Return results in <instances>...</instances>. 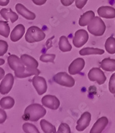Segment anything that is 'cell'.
<instances>
[{
  "label": "cell",
  "instance_id": "31",
  "mask_svg": "<svg viewBox=\"0 0 115 133\" xmlns=\"http://www.w3.org/2000/svg\"><path fill=\"white\" fill-rule=\"evenodd\" d=\"M109 91L112 94H115V73L111 75L109 83Z\"/></svg>",
  "mask_w": 115,
  "mask_h": 133
},
{
  "label": "cell",
  "instance_id": "8",
  "mask_svg": "<svg viewBox=\"0 0 115 133\" xmlns=\"http://www.w3.org/2000/svg\"><path fill=\"white\" fill-rule=\"evenodd\" d=\"M89 40L88 33L84 29H79L75 33L73 39V43L75 47L79 48L81 47L87 42Z\"/></svg>",
  "mask_w": 115,
  "mask_h": 133
},
{
  "label": "cell",
  "instance_id": "18",
  "mask_svg": "<svg viewBox=\"0 0 115 133\" xmlns=\"http://www.w3.org/2000/svg\"><path fill=\"white\" fill-rule=\"evenodd\" d=\"M20 58L25 66H28L30 68L37 69L38 66H39L37 61L34 59L33 57H32L31 56L29 55L23 54L21 55Z\"/></svg>",
  "mask_w": 115,
  "mask_h": 133
},
{
  "label": "cell",
  "instance_id": "3",
  "mask_svg": "<svg viewBox=\"0 0 115 133\" xmlns=\"http://www.w3.org/2000/svg\"><path fill=\"white\" fill-rule=\"evenodd\" d=\"M25 40L29 43L39 42L45 38V34L42 29L37 26H31L27 29L25 34Z\"/></svg>",
  "mask_w": 115,
  "mask_h": 133
},
{
  "label": "cell",
  "instance_id": "12",
  "mask_svg": "<svg viewBox=\"0 0 115 133\" xmlns=\"http://www.w3.org/2000/svg\"><path fill=\"white\" fill-rule=\"evenodd\" d=\"M91 121V115L89 112H85L77 121L76 129L79 132L83 131L89 126Z\"/></svg>",
  "mask_w": 115,
  "mask_h": 133
},
{
  "label": "cell",
  "instance_id": "11",
  "mask_svg": "<svg viewBox=\"0 0 115 133\" xmlns=\"http://www.w3.org/2000/svg\"><path fill=\"white\" fill-rule=\"evenodd\" d=\"M85 65V61L83 59L77 58V59H75L69 66V73L72 75L78 74L83 69Z\"/></svg>",
  "mask_w": 115,
  "mask_h": 133
},
{
  "label": "cell",
  "instance_id": "36",
  "mask_svg": "<svg viewBox=\"0 0 115 133\" xmlns=\"http://www.w3.org/2000/svg\"><path fill=\"white\" fill-rule=\"evenodd\" d=\"M47 0H32V2H33L34 4L37 5H42L46 3Z\"/></svg>",
  "mask_w": 115,
  "mask_h": 133
},
{
  "label": "cell",
  "instance_id": "26",
  "mask_svg": "<svg viewBox=\"0 0 115 133\" xmlns=\"http://www.w3.org/2000/svg\"><path fill=\"white\" fill-rule=\"evenodd\" d=\"M10 33V27L8 22L0 21V35L8 38Z\"/></svg>",
  "mask_w": 115,
  "mask_h": 133
},
{
  "label": "cell",
  "instance_id": "21",
  "mask_svg": "<svg viewBox=\"0 0 115 133\" xmlns=\"http://www.w3.org/2000/svg\"><path fill=\"white\" fill-rule=\"evenodd\" d=\"M105 53V51L103 49L98 48H92V47H85L79 51L80 55H103Z\"/></svg>",
  "mask_w": 115,
  "mask_h": 133
},
{
  "label": "cell",
  "instance_id": "39",
  "mask_svg": "<svg viewBox=\"0 0 115 133\" xmlns=\"http://www.w3.org/2000/svg\"><path fill=\"white\" fill-rule=\"evenodd\" d=\"M5 63V60L3 59H0V66Z\"/></svg>",
  "mask_w": 115,
  "mask_h": 133
},
{
  "label": "cell",
  "instance_id": "15",
  "mask_svg": "<svg viewBox=\"0 0 115 133\" xmlns=\"http://www.w3.org/2000/svg\"><path fill=\"white\" fill-rule=\"evenodd\" d=\"M98 15L105 19L115 18V9L111 6H101L97 10Z\"/></svg>",
  "mask_w": 115,
  "mask_h": 133
},
{
  "label": "cell",
  "instance_id": "14",
  "mask_svg": "<svg viewBox=\"0 0 115 133\" xmlns=\"http://www.w3.org/2000/svg\"><path fill=\"white\" fill-rule=\"evenodd\" d=\"M15 9L17 14L23 16L24 18L28 20H34L36 17V15L33 12H32L29 9H27L21 3H17L15 5Z\"/></svg>",
  "mask_w": 115,
  "mask_h": 133
},
{
  "label": "cell",
  "instance_id": "6",
  "mask_svg": "<svg viewBox=\"0 0 115 133\" xmlns=\"http://www.w3.org/2000/svg\"><path fill=\"white\" fill-rule=\"evenodd\" d=\"M88 77L91 81H96L98 85H103L106 80L105 73L100 68L91 69L88 73Z\"/></svg>",
  "mask_w": 115,
  "mask_h": 133
},
{
  "label": "cell",
  "instance_id": "38",
  "mask_svg": "<svg viewBox=\"0 0 115 133\" xmlns=\"http://www.w3.org/2000/svg\"><path fill=\"white\" fill-rule=\"evenodd\" d=\"M4 77H5V71L3 70V69L0 67V80H2Z\"/></svg>",
  "mask_w": 115,
  "mask_h": 133
},
{
  "label": "cell",
  "instance_id": "10",
  "mask_svg": "<svg viewBox=\"0 0 115 133\" xmlns=\"http://www.w3.org/2000/svg\"><path fill=\"white\" fill-rule=\"evenodd\" d=\"M41 103L43 106L52 110H57L60 107L59 100L55 96L50 95H45L41 99Z\"/></svg>",
  "mask_w": 115,
  "mask_h": 133
},
{
  "label": "cell",
  "instance_id": "13",
  "mask_svg": "<svg viewBox=\"0 0 115 133\" xmlns=\"http://www.w3.org/2000/svg\"><path fill=\"white\" fill-rule=\"evenodd\" d=\"M109 124V120L106 116H103L98 118L93 127H92L91 130H90V133H100L104 130L106 126Z\"/></svg>",
  "mask_w": 115,
  "mask_h": 133
},
{
  "label": "cell",
  "instance_id": "34",
  "mask_svg": "<svg viewBox=\"0 0 115 133\" xmlns=\"http://www.w3.org/2000/svg\"><path fill=\"white\" fill-rule=\"evenodd\" d=\"M7 119V114L3 109H0V124H3Z\"/></svg>",
  "mask_w": 115,
  "mask_h": 133
},
{
  "label": "cell",
  "instance_id": "29",
  "mask_svg": "<svg viewBox=\"0 0 115 133\" xmlns=\"http://www.w3.org/2000/svg\"><path fill=\"white\" fill-rule=\"evenodd\" d=\"M55 59V54H43L40 57V61L43 63H53Z\"/></svg>",
  "mask_w": 115,
  "mask_h": 133
},
{
  "label": "cell",
  "instance_id": "37",
  "mask_svg": "<svg viewBox=\"0 0 115 133\" xmlns=\"http://www.w3.org/2000/svg\"><path fill=\"white\" fill-rule=\"evenodd\" d=\"M9 0H0V5L1 6H6L9 4Z\"/></svg>",
  "mask_w": 115,
  "mask_h": 133
},
{
  "label": "cell",
  "instance_id": "5",
  "mask_svg": "<svg viewBox=\"0 0 115 133\" xmlns=\"http://www.w3.org/2000/svg\"><path fill=\"white\" fill-rule=\"evenodd\" d=\"M53 80L59 85L67 87H73L75 84V79L65 72L58 73L54 76Z\"/></svg>",
  "mask_w": 115,
  "mask_h": 133
},
{
  "label": "cell",
  "instance_id": "30",
  "mask_svg": "<svg viewBox=\"0 0 115 133\" xmlns=\"http://www.w3.org/2000/svg\"><path fill=\"white\" fill-rule=\"evenodd\" d=\"M8 49V44L6 41L0 39V57L3 56Z\"/></svg>",
  "mask_w": 115,
  "mask_h": 133
},
{
  "label": "cell",
  "instance_id": "35",
  "mask_svg": "<svg viewBox=\"0 0 115 133\" xmlns=\"http://www.w3.org/2000/svg\"><path fill=\"white\" fill-rule=\"evenodd\" d=\"M75 0H61V2L64 6H69L74 3Z\"/></svg>",
  "mask_w": 115,
  "mask_h": 133
},
{
  "label": "cell",
  "instance_id": "17",
  "mask_svg": "<svg viewBox=\"0 0 115 133\" xmlns=\"http://www.w3.org/2000/svg\"><path fill=\"white\" fill-rule=\"evenodd\" d=\"M0 14L5 20H10L11 23H14L19 19L18 15L13 11L11 8H3L0 10Z\"/></svg>",
  "mask_w": 115,
  "mask_h": 133
},
{
  "label": "cell",
  "instance_id": "20",
  "mask_svg": "<svg viewBox=\"0 0 115 133\" xmlns=\"http://www.w3.org/2000/svg\"><path fill=\"white\" fill-rule=\"evenodd\" d=\"M100 67L104 71L109 72L115 71V59L111 58L104 59L100 63Z\"/></svg>",
  "mask_w": 115,
  "mask_h": 133
},
{
  "label": "cell",
  "instance_id": "9",
  "mask_svg": "<svg viewBox=\"0 0 115 133\" xmlns=\"http://www.w3.org/2000/svg\"><path fill=\"white\" fill-rule=\"evenodd\" d=\"M14 83V77L11 73H8L3 77L2 83H0V93L6 95L11 90Z\"/></svg>",
  "mask_w": 115,
  "mask_h": 133
},
{
  "label": "cell",
  "instance_id": "33",
  "mask_svg": "<svg viewBox=\"0 0 115 133\" xmlns=\"http://www.w3.org/2000/svg\"><path fill=\"white\" fill-rule=\"evenodd\" d=\"M88 0H75L76 7L79 9H83L87 3Z\"/></svg>",
  "mask_w": 115,
  "mask_h": 133
},
{
  "label": "cell",
  "instance_id": "27",
  "mask_svg": "<svg viewBox=\"0 0 115 133\" xmlns=\"http://www.w3.org/2000/svg\"><path fill=\"white\" fill-rule=\"evenodd\" d=\"M41 73L40 71L37 69L30 68L28 66H25V69L21 77V79L26 78V77H30L31 75H39Z\"/></svg>",
  "mask_w": 115,
  "mask_h": 133
},
{
  "label": "cell",
  "instance_id": "23",
  "mask_svg": "<svg viewBox=\"0 0 115 133\" xmlns=\"http://www.w3.org/2000/svg\"><path fill=\"white\" fill-rule=\"evenodd\" d=\"M40 125H41V129L45 133H55L57 132L55 127L51 124L50 123H49L46 120H41Z\"/></svg>",
  "mask_w": 115,
  "mask_h": 133
},
{
  "label": "cell",
  "instance_id": "16",
  "mask_svg": "<svg viewBox=\"0 0 115 133\" xmlns=\"http://www.w3.org/2000/svg\"><path fill=\"white\" fill-rule=\"evenodd\" d=\"M25 32V29L23 25L19 24L14 27L10 34V39L13 42H17L23 37Z\"/></svg>",
  "mask_w": 115,
  "mask_h": 133
},
{
  "label": "cell",
  "instance_id": "4",
  "mask_svg": "<svg viewBox=\"0 0 115 133\" xmlns=\"http://www.w3.org/2000/svg\"><path fill=\"white\" fill-rule=\"evenodd\" d=\"M8 63L10 68L15 72V77L21 79V75L25 69V66L21 58H19L15 55H11L8 58Z\"/></svg>",
  "mask_w": 115,
  "mask_h": 133
},
{
  "label": "cell",
  "instance_id": "7",
  "mask_svg": "<svg viewBox=\"0 0 115 133\" xmlns=\"http://www.w3.org/2000/svg\"><path fill=\"white\" fill-rule=\"evenodd\" d=\"M32 83L39 95L45 93L47 90V84L44 77L35 75L32 79Z\"/></svg>",
  "mask_w": 115,
  "mask_h": 133
},
{
  "label": "cell",
  "instance_id": "28",
  "mask_svg": "<svg viewBox=\"0 0 115 133\" xmlns=\"http://www.w3.org/2000/svg\"><path fill=\"white\" fill-rule=\"evenodd\" d=\"M23 130L25 133H39V131L34 124L26 123L23 124Z\"/></svg>",
  "mask_w": 115,
  "mask_h": 133
},
{
  "label": "cell",
  "instance_id": "25",
  "mask_svg": "<svg viewBox=\"0 0 115 133\" xmlns=\"http://www.w3.org/2000/svg\"><path fill=\"white\" fill-rule=\"evenodd\" d=\"M105 49L110 54L115 53V38L110 37L106 39L105 42Z\"/></svg>",
  "mask_w": 115,
  "mask_h": 133
},
{
  "label": "cell",
  "instance_id": "24",
  "mask_svg": "<svg viewBox=\"0 0 115 133\" xmlns=\"http://www.w3.org/2000/svg\"><path fill=\"white\" fill-rule=\"evenodd\" d=\"M15 100L11 97H5L0 100V107L3 109H10L14 106Z\"/></svg>",
  "mask_w": 115,
  "mask_h": 133
},
{
  "label": "cell",
  "instance_id": "22",
  "mask_svg": "<svg viewBox=\"0 0 115 133\" xmlns=\"http://www.w3.org/2000/svg\"><path fill=\"white\" fill-rule=\"evenodd\" d=\"M59 47L62 52H69L72 49V46L65 36H61L59 39Z\"/></svg>",
  "mask_w": 115,
  "mask_h": 133
},
{
  "label": "cell",
  "instance_id": "19",
  "mask_svg": "<svg viewBox=\"0 0 115 133\" xmlns=\"http://www.w3.org/2000/svg\"><path fill=\"white\" fill-rule=\"evenodd\" d=\"M94 17H95V15L92 11H86L80 16L79 21V25L81 26V27H85V26L87 25L93 19Z\"/></svg>",
  "mask_w": 115,
  "mask_h": 133
},
{
  "label": "cell",
  "instance_id": "32",
  "mask_svg": "<svg viewBox=\"0 0 115 133\" xmlns=\"http://www.w3.org/2000/svg\"><path fill=\"white\" fill-rule=\"evenodd\" d=\"M58 133H71V129L69 125L66 123H61L59 126L58 130L57 131Z\"/></svg>",
  "mask_w": 115,
  "mask_h": 133
},
{
  "label": "cell",
  "instance_id": "1",
  "mask_svg": "<svg viewBox=\"0 0 115 133\" xmlns=\"http://www.w3.org/2000/svg\"><path fill=\"white\" fill-rule=\"evenodd\" d=\"M46 110L39 104H31L26 107L24 111L23 118L24 121L37 122L46 115Z\"/></svg>",
  "mask_w": 115,
  "mask_h": 133
},
{
  "label": "cell",
  "instance_id": "2",
  "mask_svg": "<svg viewBox=\"0 0 115 133\" xmlns=\"http://www.w3.org/2000/svg\"><path fill=\"white\" fill-rule=\"evenodd\" d=\"M87 29L89 33L94 36H101L106 31V25L99 17H94L89 23Z\"/></svg>",
  "mask_w": 115,
  "mask_h": 133
}]
</instances>
